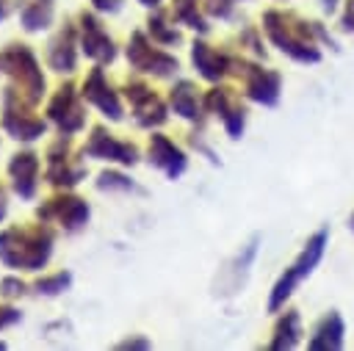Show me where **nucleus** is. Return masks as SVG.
I'll list each match as a JSON object with an SVG mask.
<instances>
[{
	"label": "nucleus",
	"mask_w": 354,
	"mask_h": 351,
	"mask_svg": "<svg viewBox=\"0 0 354 351\" xmlns=\"http://www.w3.org/2000/svg\"><path fill=\"white\" fill-rule=\"evenodd\" d=\"M0 348H6V343H3V340H0Z\"/></svg>",
	"instance_id": "nucleus-30"
},
{
	"label": "nucleus",
	"mask_w": 354,
	"mask_h": 351,
	"mask_svg": "<svg viewBox=\"0 0 354 351\" xmlns=\"http://www.w3.org/2000/svg\"><path fill=\"white\" fill-rule=\"evenodd\" d=\"M0 75H6L11 80V88H17L30 105L41 102L47 80L36 53L28 44H8L0 50Z\"/></svg>",
	"instance_id": "nucleus-2"
},
{
	"label": "nucleus",
	"mask_w": 354,
	"mask_h": 351,
	"mask_svg": "<svg viewBox=\"0 0 354 351\" xmlns=\"http://www.w3.org/2000/svg\"><path fill=\"white\" fill-rule=\"evenodd\" d=\"M83 158H94V160H108V163H122V166H136L138 163V146L130 141H119L113 138L102 124L91 127V135L80 152Z\"/></svg>",
	"instance_id": "nucleus-6"
},
{
	"label": "nucleus",
	"mask_w": 354,
	"mask_h": 351,
	"mask_svg": "<svg viewBox=\"0 0 354 351\" xmlns=\"http://www.w3.org/2000/svg\"><path fill=\"white\" fill-rule=\"evenodd\" d=\"M33 105L17 91V88H6L3 91V113H0V124L3 130L14 138V141H22V144H30L36 138H41L47 133V122L41 116H33L30 111Z\"/></svg>",
	"instance_id": "nucleus-3"
},
{
	"label": "nucleus",
	"mask_w": 354,
	"mask_h": 351,
	"mask_svg": "<svg viewBox=\"0 0 354 351\" xmlns=\"http://www.w3.org/2000/svg\"><path fill=\"white\" fill-rule=\"evenodd\" d=\"M39 155L33 149H22L14 152L8 160V177H11V188L19 199H33L36 196V185H39Z\"/></svg>",
	"instance_id": "nucleus-13"
},
{
	"label": "nucleus",
	"mask_w": 354,
	"mask_h": 351,
	"mask_svg": "<svg viewBox=\"0 0 354 351\" xmlns=\"http://www.w3.org/2000/svg\"><path fill=\"white\" fill-rule=\"evenodd\" d=\"M171 108L185 119H196V94L191 83H177L171 88Z\"/></svg>",
	"instance_id": "nucleus-18"
},
{
	"label": "nucleus",
	"mask_w": 354,
	"mask_h": 351,
	"mask_svg": "<svg viewBox=\"0 0 354 351\" xmlns=\"http://www.w3.org/2000/svg\"><path fill=\"white\" fill-rule=\"evenodd\" d=\"M77 28L64 22V28H58V33L47 41V66L58 75H72L77 66Z\"/></svg>",
	"instance_id": "nucleus-12"
},
{
	"label": "nucleus",
	"mask_w": 354,
	"mask_h": 351,
	"mask_svg": "<svg viewBox=\"0 0 354 351\" xmlns=\"http://www.w3.org/2000/svg\"><path fill=\"white\" fill-rule=\"evenodd\" d=\"M324 240H326V232H318V235L307 243V249L299 254V260L282 274V279L274 285V293H271V298H268V307H271V310H277V307L293 293V287L301 282V276L313 271V265L318 263V257H321V252H324Z\"/></svg>",
	"instance_id": "nucleus-9"
},
{
	"label": "nucleus",
	"mask_w": 354,
	"mask_h": 351,
	"mask_svg": "<svg viewBox=\"0 0 354 351\" xmlns=\"http://www.w3.org/2000/svg\"><path fill=\"white\" fill-rule=\"evenodd\" d=\"M124 94H127V99H130L136 124H141V127H158V124L166 122V108H163V102H160L158 94H152L144 83H127V86H124Z\"/></svg>",
	"instance_id": "nucleus-14"
},
{
	"label": "nucleus",
	"mask_w": 354,
	"mask_h": 351,
	"mask_svg": "<svg viewBox=\"0 0 354 351\" xmlns=\"http://www.w3.org/2000/svg\"><path fill=\"white\" fill-rule=\"evenodd\" d=\"M80 91L75 88V83H61L55 88V94L47 102V122H53L58 127L61 135H75L86 127V108L80 102Z\"/></svg>",
	"instance_id": "nucleus-4"
},
{
	"label": "nucleus",
	"mask_w": 354,
	"mask_h": 351,
	"mask_svg": "<svg viewBox=\"0 0 354 351\" xmlns=\"http://www.w3.org/2000/svg\"><path fill=\"white\" fill-rule=\"evenodd\" d=\"M6 17V0H0V19Z\"/></svg>",
	"instance_id": "nucleus-29"
},
{
	"label": "nucleus",
	"mask_w": 354,
	"mask_h": 351,
	"mask_svg": "<svg viewBox=\"0 0 354 351\" xmlns=\"http://www.w3.org/2000/svg\"><path fill=\"white\" fill-rule=\"evenodd\" d=\"M138 3H141V6H147V8H149V6H158V3H160V0H138Z\"/></svg>",
	"instance_id": "nucleus-28"
},
{
	"label": "nucleus",
	"mask_w": 354,
	"mask_h": 351,
	"mask_svg": "<svg viewBox=\"0 0 354 351\" xmlns=\"http://www.w3.org/2000/svg\"><path fill=\"white\" fill-rule=\"evenodd\" d=\"M116 348H149V340H144V337H127Z\"/></svg>",
	"instance_id": "nucleus-26"
},
{
	"label": "nucleus",
	"mask_w": 354,
	"mask_h": 351,
	"mask_svg": "<svg viewBox=\"0 0 354 351\" xmlns=\"http://www.w3.org/2000/svg\"><path fill=\"white\" fill-rule=\"evenodd\" d=\"M28 293V285L19 279V276H3L0 279V296L6 298H19Z\"/></svg>",
	"instance_id": "nucleus-23"
},
{
	"label": "nucleus",
	"mask_w": 354,
	"mask_h": 351,
	"mask_svg": "<svg viewBox=\"0 0 354 351\" xmlns=\"http://www.w3.org/2000/svg\"><path fill=\"white\" fill-rule=\"evenodd\" d=\"M47 182L53 188H72L86 177V166L83 163H72L69 155V135H61L50 149H47V171H44Z\"/></svg>",
	"instance_id": "nucleus-8"
},
{
	"label": "nucleus",
	"mask_w": 354,
	"mask_h": 351,
	"mask_svg": "<svg viewBox=\"0 0 354 351\" xmlns=\"http://www.w3.org/2000/svg\"><path fill=\"white\" fill-rule=\"evenodd\" d=\"M22 321V312L17 307H8V304H0V329H8L14 323Z\"/></svg>",
	"instance_id": "nucleus-24"
},
{
	"label": "nucleus",
	"mask_w": 354,
	"mask_h": 351,
	"mask_svg": "<svg viewBox=\"0 0 354 351\" xmlns=\"http://www.w3.org/2000/svg\"><path fill=\"white\" fill-rule=\"evenodd\" d=\"M80 94H83V99L86 102H91L105 119H111V122H122V99H119V94L113 91V86L108 83V77H105V72H102V64H97L91 72H88V77L83 80V86H80Z\"/></svg>",
	"instance_id": "nucleus-11"
},
{
	"label": "nucleus",
	"mask_w": 354,
	"mask_h": 351,
	"mask_svg": "<svg viewBox=\"0 0 354 351\" xmlns=\"http://www.w3.org/2000/svg\"><path fill=\"white\" fill-rule=\"evenodd\" d=\"M55 17V3L53 0H28L22 8H19V22L28 33H39V30H47L50 22Z\"/></svg>",
	"instance_id": "nucleus-16"
},
{
	"label": "nucleus",
	"mask_w": 354,
	"mask_h": 351,
	"mask_svg": "<svg viewBox=\"0 0 354 351\" xmlns=\"http://www.w3.org/2000/svg\"><path fill=\"white\" fill-rule=\"evenodd\" d=\"M174 11H177V19L188 22L191 28H196V30H205V28H207V25H205V22L199 19V14L194 11V0H177Z\"/></svg>",
	"instance_id": "nucleus-21"
},
{
	"label": "nucleus",
	"mask_w": 354,
	"mask_h": 351,
	"mask_svg": "<svg viewBox=\"0 0 354 351\" xmlns=\"http://www.w3.org/2000/svg\"><path fill=\"white\" fill-rule=\"evenodd\" d=\"M127 61L133 69H138L144 75H158V77H166L177 69V58L155 50L141 30H136L127 41Z\"/></svg>",
	"instance_id": "nucleus-10"
},
{
	"label": "nucleus",
	"mask_w": 354,
	"mask_h": 351,
	"mask_svg": "<svg viewBox=\"0 0 354 351\" xmlns=\"http://www.w3.org/2000/svg\"><path fill=\"white\" fill-rule=\"evenodd\" d=\"M149 163L152 166H158V169H163L171 180L174 177H180L183 174V169H185V155L166 138V135H149Z\"/></svg>",
	"instance_id": "nucleus-15"
},
{
	"label": "nucleus",
	"mask_w": 354,
	"mask_h": 351,
	"mask_svg": "<svg viewBox=\"0 0 354 351\" xmlns=\"http://www.w3.org/2000/svg\"><path fill=\"white\" fill-rule=\"evenodd\" d=\"M69 287H72V274L69 271H55V274H47V276L33 282V290L39 296H61Z\"/></svg>",
	"instance_id": "nucleus-19"
},
{
	"label": "nucleus",
	"mask_w": 354,
	"mask_h": 351,
	"mask_svg": "<svg viewBox=\"0 0 354 351\" xmlns=\"http://www.w3.org/2000/svg\"><path fill=\"white\" fill-rule=\"evenodd\" d=\"M55 246V232L47 221L30 227H8L0 232V263L14 271H41Z\"/></svg>",
	"instance_id": "nucleus-1"
},
{
	"label": "nucleus",
	"mask_w": 354,
	"mask_h": 351,
	"mask_svg": "<svg viewBox=\"0 0 354 351\" xmlns=\"http://www.w3.org/2000/svg\"><path fill=\"white\" fill-rule=\"evenodd\" d=\"M88 216H91L88 202L80 199V196H75V193L50 196V199H44V202L36 207V218H39V221L58 224L64 232H80V229L88 224Z\"/></svg>",
	"instance_id": "nucleus-5"
},
{
	"label": "nucleus",
	"mask_w": 354,
	"mask_h": 351,
	"mask_svg": "<svg viewBox=\"0 0 354 351\" xmlns=\"http://www.w3.org/2000/svg\"><path fill=\"white\" fill-rule=\"evenodd\" d=\"M6 210H8V202H6V191L0 188V221L6 218Z\"/></svg>",
	"instance_id": "nucleus-27"
},
{
	"label": "nucleus",
	"mask_w": 354,
	"mask_h": 351,
	"mask_svg": "<svg viewBox=\"0 0 354 351\" xmlns=\"http://www.w3.org/2000/svg\"><path fill=\"white\" fill-rule=\"evenodd\" d=\"M194 64L202 72V77L216 80L224 72V58L218 53H213L207 44H194Z\"/></svg>",
	"instance_id": "nucleus-17"
},
{
	"label": "nucleus",
	"mask_w": 354,
	"mask_h": 351,
	"mask_svg": "<svg viewBox=\"0 0 354 351\" xmlns=\"http://www.w3.org/2000/svg\"><path fill=\"white\" fill-rule=\"evenodd\" d=\"M97 11H102V14H113V11H119L122 8V0H88Z\"/></svg>",
	"instance_id": "nucleus-25"
},
{
	"label": "nucleus",
	"mask_w": 354,
	"mask_h": 351,
	"mask_svg": "<svg viewBox=\"0 0 354 351\" xmlns=\"http://www.w3.org/2000/svg\"><path fill=\"white\" fill-rule=\"evenodd\" d=\"M97 188H100V191H133L136 185H133V180L124 177L122 171L105 169V171L97 174Z\"/></svg>",
	"instance_id": "nucleus-20"
},
{
	"label": "nucleus",
	"mask_w": 354,
	"mask_h": 351,
	"mask_svg": "<svg viewBox=\"0 0 354 351\" xmlns=\"http://www.w3.org/2000/svg\"><path fill=\"white\" fill-rule=\"evenodd\" d=\"M77 39H80V50L94 64H111L116 58V41L108 36L102 22L91 11L77 14Z\"/></svg>",
	"instance_id": "nucleus-7"
},
{
	"label": "nucleus",
	"mask_w": 354,
	"mask_h": 351,
	"mask_svg": "<svg viewBox=\"0 0 354 351\" xmlns=\"http://www.w3.org/2000/svg\"><path fill=\"white\" fill-rule=\"evenodd\" d=\"M149 33L158 39V41H163V44H171V41H177L180 36H177V30H169L166 28V22L160 19V17H149Z\"/></svg>",
	"instance_id": "nucleus-22"
}]
</instances>
